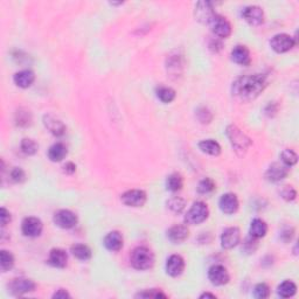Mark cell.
Listing matches in <instances>:
<instances>
[{"label":"cell","instance_id":"obj_1","mask_svg":"<svg viewBox=\"0 0 299 299\" xmlns=\"http://www.w3.org/2000/svg\"><path fill=\"white\" fill-rule=\"evenodd\" d=\"M268 85V76L254 74L242 76L232 84V95L242 101H252L257 98Z\"/></svg>","mask_w":299,"mask_h":299},{"label":"cell","instance_id":"obj_2","mask_svg":"<svg viewBox=\"0 0 299 299\" xmlns=\"http://www.w3.org/2000/svg\"><path fill=\"white\" fill-rule=\"evenodd\" d=\"M225 134H227V137L229 139V142H230L234 151L236 152L240 157L247 153L248 149L251 146L252 142L251 139L249 138L240 128H238V126L234 124L228 125L227 130H225Z\"/></svg>","mask_w":299,"mask_h":299},{"label":"cell","instance_id":"obj_3","mask_svg":"<svg viewBox=\"0 0 299 299\" xmlns=\"http://www.w3.org/2000/svg\"><path fill=\"white\" fill-rule=\"evenodd\" d=\"M154 254L146 247H137L130 255V263L136 270H149L154 265Z\"/></svg>","mask_w":299,"mask_h":299},{"label":"cell","instance_id":"obj_4","mask_svg":"<svg viewBox=\"0 0 299 299\" xmlns=\"http://www.w3.org/2000/svg\"><path fill=\"white\" fill-rule=\"evenodd\" d=\"M209 215L208 206L202 201H197L192 205L185 215V224L189 225H197L207 220Z\"/></svg>","mask_w":299,"mask_h":299},{"label":"cell","instance_id":"obj_5","mask_svg":"<svg viewBox=\"0 0 299 299\" xmlns=\"http://www.w3.org/2000/svg\"><path fill=\"white\" fill-rule=\"evenodd\" d=\"M53 221L56 227L61 229H72L74 228L78 222L77 215L69 209H60L53 217Z\"/></svg>","mask_w":299,"mask_h":299},{"label":"cell","instance_id":"obj_6","mask_svg":"<svg viewBox=\"0 0 299 299\" xmlns=\"http://www.w3.org/2000/svg\"><path fill=\"white\" fill-rule=\"evenodd\" d=\"M44 230V224L40 219L35 217L25 218L21 224V231L26 237H39Z\"/></svg>","mask_w":299,"mask_h":299},{"label":"cell","instance_id":"obj_7","mask_svg":"<svg viewBox=\"0 0 299 299\" xmlns=\"http://www.w3.org/2000/svg\"><path fill=\"white\" fill-rule=\"evenodd\" d=\"M295 46V39L291 35L285 34V33H280L276 34L270 40V47L274 52L282 54V53H287L292 49Z\"/></svg>","mask_w":299,"mask_h":299},{"label":"cell","instance_id":"obj_8","mask_svg":"<svg viewBox=\"0 0 299 299\" xmlns=\"http://www.w3.org/2000/svg\"><path fill=\"white\" fill-rule=\"evenodd\" d=\"M194 15L197 21L204 25H209L212 22V20L215 18L217 13H215L214 8H213L212 2L209 1H199L195 5Z\"/></svg>","mask_w":299,"mask_h":299},{"label":"cell","instance_id":"obj_9","mask_svg":"<svg viewBox=\"0 0 299 299\" xmlns=\"http://www.w3.org/2000/svg\"><path fill=\"white\" fill-rule=\"evenodd\" d=\"M209 26H211V29L214 33V35H217L220 39H227L232 33L231 24L222 15H215V18L212 20Z\"/></svg>","mask_w":299,"mask_h":299},{"label":"cell","instance_id":"obj_10","mask_svg":"<svg viewBox=\"0 0 299 299\" xmlns=\"http://www.w3.org/2000/svg\"><path fill=\"white\" fill-rule=\"evenodd\" d=\"M146 193L142 189H130V191H126L125 193L122 194L121 200L123 204L128 207H134L138 208L145 205L146 202Z\"/></svg>","mask_w":299,"mask_h":299},{"label":"cell","instance_id":"obj_11","mask_svg":"<svg viewBox=\"0 0 299 299\" xmlns=\"http://www.w3.org/2000/svg\"><path fill=\"white\" fill-rule=\"evenodd\" d=\"M208 280L215 287H222L229 283L230 275L224 265H213L208 270Z\"/></svg>","mask_w":299,"mask_h":299},{"label":"cell","instance_id":"obj_12","mask_svg":"<svg viewBox=\"0 0 299 299\" xmlns=\"http://www.w3.org/2000/svg\"><path fill=\"white\" fill-rule=\"evenodd\" d=\"M35 288L36 284L34 283V281L24 277L14 278V280H12L11 283H9V291L14 296H22L29 294V292L34 291Z\"/></svg>","mask_w":299,"mask_h":299},{"label":"cell","instance_id":"obj_13","mask_svg":"<svg viewBox=\"0 0 299 299\" xmlns=\"http://www.w3.org/2000/svg\"><path fill=\"white\" fill-rule=\"evenodd\" d=\"M240 241H241V231L237 227H230L224 229L220 237L221 247L225 249V250H230V249L235 248L236 245H238V243H240Z\"/></svg>","mask_w":299,"mask_h":299},{"label":"cell","instance_id":"obj_14","mask_svg":"<svg viewBox=\"0 0 299 299\" xmlns=\"http://www.w3.org/2000/svg\"><path fill=\"white\" fill-rule=\"evenodd\" d=\"M185 260L180 255H171L166 261V274L171 277H179L185 270Z\"/></svg>","mask_w":299,"mask_h":299},{"label":"cell","instance_id":"obj_15","mask_svg":"<svg viewBox=\"0 0 299 299\" xmlns=\"http://www.w3.org/2000/svg\"><path fill=\"white\" fill-rule=\"evenodd\" d=\"M219 207L224 214H235L238 211V207H240V201H238L237 195L234 193H225L221 195L220 200H219Z\"/></svg>","mask_w":299,"mask_h":299},{"label":"cell","instance_id":"obj_16","mask_svg":"<svg viewBox=\"0 0 299 299\" xmlns=\"http://www.w3.org/2000/svg\"><path fill=\"white\" fill-rule=\"evenodd\" d=\"M242 16L251 26H260L264 22V12L260 6H248L242 12Z\"/></svg>","mask_w":299,"mask_h":299},{"label":"cell","instance_id":"obj_17","mask_svg":"<svg viewBox=\"0 0 299 299\" xmlns=\"http://www.w3.org/2000/svg\"><path fill=\"white\" fill-rule=\"evenodd\" d=\"M289 174V167L281 162H274L269 166V168L265 172V179L270 182H278L287 178Z\"/></svg>","mask_w":299,"mask_h":299},{"label":"cell","instance_id":"obj_18","mask_svg":"<svg viewBox=\"0 0 299 299\" xmlns=\"http://www.w3.org/2000/svg\"><path fill=\"white\" fill-rule=\"evenodd\" d=\"M42 122H44L45 128L56 137H60L66 132V125L63 124L61 119L55 117L54 115H45L44 118H42Z\"/></svg>","mask_w":299,"mask_h":299},{"label":"cell","instance_id":"obj_19","mask_svg":"<svg viewBox=\"0 0 299 299\" xmlns=\"http://www.w3.org/2000/svg\"><path fill=\"white\" fill-rule=\"evenodd\" d=\"M189 236V230L186 225L182 224H177L171 227L167 230V238L172 243L174 244H180L187 240Z\"/></svg>","mask_w":299,"mask_h":299},{"label":"cell","instance_id":"obj_20","mask_svg":"<svg viewBox=\"0 0 299 299\" xmlns=\"http://www.w3.org/2000/svg\"><path fill=\"white\" fill-rule=\"evenodd\" d=\"M16 87L21 89H27L32 87L33 83L35 81V74L34 72L31 69H24V71H20L15 73L14 77H13Z\"/></svg>","mask_w":299,"mask_h":299},{"label":"cell","instance_id":"obj_21","mask_svg":"<svg viewBox=\"0 0 299 299\" xmlns=\"http://www.w3.org/2000/svg\"><path fill=\"white\" fill-rule=\"evenodd\" d=\"M48 263L54 268H66L68 263V255L63 249L54 248L49 251L48 255Z\"/></svg>","mask_w":299,"mask_h":299},{"label":"cell","instance_id":"obj_22","mask_svg":"<svg viewBox=\"0 0 299 299\" xmlns=\"http://www.w3.org/2000/svg\"><path fill=\"white\" fill-rule=\"evenodd\" d=\"M123 243H124V240H123L122 234L119 231H110L104 237V241H103L104 247L112 252L121 250L123 248Z\"/></svg>","mask_w":299,"mask_h":299},{"label":"cell","instance_id":"obj_23","mask_svg":"<svg viewBox=\"0 0 299 299\" xmlns=\"http://www.w3.org/2000/svg\"><path fill=\"white\" fill-rule=\"evenodd\" d=\"M231 60L240 66H249L251 62L250 52L245 46L237 45L231 51Z\"/></svg>","mask_w":299,"mask_h":299},{"label":"cell","instance_id":"obj_24","mask_svg":"<svg viewBox=\"0 0 299 299\" xmlns=\"http://www.w3.org/2000/svg\"><path fill=\"white\" fill-rule=\"evenodd\" d=\"M202 153H206L212 157H218L221 153V146L215 139H204L198 144Z\"/></svg>","mask_w":299,"mask_h":299},{"label":"cell","instance_id":"obj_25","mask_svg":"<svg viewBox=\"0 0 299 299\" xmlns=\"http://www.w3.org/2000/svg\"><path fill=\"white\" fill-rule=\"evenodd\" d=\"M267 232H268V224L264 220L257 218L251 221L250 229H249V234H250L251 237L258 240V238L264 237L265 235H267Z\"/></svg>","mask_w":299,"mask_h":299},{"label":"cell","instance_id":"obj_26","mask_svg":"<svg viewBox=\"0 0 299 299\" xmlns=\"http://www.w3.org/2000/svg\"><path fill=\"white\" fill-rule=\"evenodd\" d=\"M67 148L63 143H55L48 150V159L53 162H60L67 155Z\"/></svg>","mask_w":299,"mask_h":299},{"label":"cell","instance_id":"obj_27","mask_svg":"<svg viewBox=\"0 0 299 299\" xmlns=\"http://www.w3.org/2000/svg\"><path fill=\"white\" fill-rule=\"evenodd\" d=\"M71 252L74 257L79 261H88L90 260L92 256L91 249L85 244H74L72 245Z\"/></svg>","mask_w":299,"mask_h":299},{"label":"cell","instance_id":"obj_28","mask_svg":"<svg viewBox=\"0 0 299 299\" xmlns=\"http://www.w3.org/2000/svg\"><path fill=\"white\" fill-rule=\"evenodd\" d=\"M297 292V287L292 281H284L277 287V295L282 298H290L294 297Z\"/></svg>","mask_w":299,"mask_h":299},{"label":"cell","instance_id":"obj_29","mask_svg":"<svg viewBox=\"0 0 299 299\" xmlns=\"http://www.w3.org/2000/svg\"><path fill=\"white\" fill-rule=\"evenodd\" d=\"M182 186H184V179L179 173H172L166 179V188L169 192L175 193V192L181 191Z\"/></svg>","mask_w":299,"mask_h":299},{"label":"cell","instance_id":"obj_30","mask_svg":"<svg viewBox=\"0 0 299 299\" xmlns=\"http://www.w3.org/2000/svg\"><path fill=\"white\" fill-rule=\"evenodd\" d=\"M182 68H184V61H182V56L180 55H171L167 59V71L172 75L181 74Z\"/></svg>","mask_w":299,"mask_h":299},{"label":"cell","instance_id":"obj_31","mask_svg":"<svg viewBox=\"0 0 299 299\" xmlns=\"http://www.w3.org/2000/svg\"><path fill=\"white\" fill-rule=\"evenodd\" d=\"M15 260L14 256L12 255V252L7 250H1L0 251V269L2 272L9 271L11 269L14 267Z\"/></svg>","mask_w":299,"mask_h":299},{"label":"cell","instance_id":"obj_32","mask_svg":"<svg viewBox=\"0 0 299 299\" xmlns=\"http://www.w3.org/2000/svg\"><path fill=\"white\" fill-rule=\"evenodd\" d=\"M32 114L27 109H19L15 112V123L16 125L21 126V128H27L32 124Z\"/></svg>","mask_w":299,"mask_h":299},{"label":"cell","instance_id":"obj_33","mask_svg":"<svg viewBox=\"0 0 299 299\" xmlns=\"http://www.w3.org/2000/svg\"><path fill=\"white\" fill-rule=\"evenodd\" d=\"M157 97L160 99L162 103L168 104V103L173 102L175 97H177V92H175L174 89L169 87H160L157 89Z\"/></svg>","mask_w":299,"mask_h":299},{"label":"cell","instance_id":"obj_34","mask_svg":"<svg viewBox=\"0 0 299 299\" xmlns=\"http://www.w3.org/2000/svg\"><path fill=\"white\" fill-rule=\"evenodd\" d=\"M20 149L26 155H34L39 150V145L34 139L32 138H24L20 144Z\"/></svg>","mask_w":299,"mask_h":299},{"label":"cell","instance_id":"obj_35","mask_svg":"<svg viewBox=\"0 0 299 299\" xmlns=\"http://www.w3.org/2000/svg\"><path fill=\"white\" fill-rule=\"evenodd\" d=\"M166 204H167V208L169 209V211L173 212V213H177V214L181 213L186 207V200L181 197L169 198Z\"/></svg>","mask_w":299,"mask_h":299},{"label":"cell","instance_id":"obj_36","mask_svg":"<svg viewBox=\"0 0 299 299\" xmlns=\"http://www.w3.org/2000/svg\"><path fill=\"white\" fill-rule=\"evenodd\" d=\"M281 160L282 164H284L287 167H292L297 164L298 155L295 151H292L290 149H285L281 153Z\"/></svg>","mask_w":299,"mask_h":299},{"label":"cell","instance_id":"obj_37","mask_svg":"<svg viewBox=\"0 0 299 299\" xmlns=\"http://www.w3.org/2000/svg\"><path fill=\"white\" fill-rule=\"evenodd\" d=\"M136 298H154V299H159V298H167V295L164 294L161 290H158V289H148V290H143L139 291L138 294H136L135 296Z\"/></svg>","mask_w":299,"mask_h":299},{"label":"cell","instance_id":"obj_38","mask_svg":"<svg viewBox=\"0 0 299 299\" xmlns=\"http://www.w3.org/2000/svg\"><path fill=\"white\" fill-rule=\"evenodd\" d=\"M198 193L200 194H209L215 189V182L211 178H205L199 182Z\"/></svg>","mask_w":299,"mask_h":299},{"label":"cell","instance_id":"obj_39","mask_svg":"<svg viewBox=\"0 0 299 299\" xmlns=\"http://www.w3.org/2000/svg\"><path fill=\"white\" fill-rule=\"evenodd\" d=\"M270 296V288L267 283L257 284L254 289V297L258 299L268 298Z\"/></svg>","mask_w":299,"mask_h":299},{"label":"cell","instance_id":"obj_40","mask_svg":"<svg viewBox=\"0 0 299 299\" xmlns=\"http://www.w3.org/2000/svg\"><path fill=\"white\" fill-rule=\"evenodd\" d=\"M280 194L285 201H294L296 197H297V193H296L295 188L289 185H285L280 189Z\"/></svg>","mask_w":299,"mask_h":299},{"label":"cell","instance_id":"obj_41","mask_svg":"<svg viewBox=\"0 0 299 299\" xmlns=\"http://www.w3.org/2000/svg\"><path fill=\"white\" fill-rule=\"evenodd\" d=\"M197 117L202 124H208V123H211V121L213 119V115L207 108H204V106H202V108L198 109Z\"/></svg>","mask_w":299,"mask_h":299},{"label":"cell","instance_id":"obj_42","mask_svg":"<svg viewBox=\"0 0 299 299\" xmlns=\"http://www.w3.org/2000/svg\"><path fill=\"white\" fill-rule=\"evenodd\" d=\"M11 179L12 181L16 182V184H21V182H24L26 180V173L25 171L22 168L20 167H14L11 171Z\"/></svg>","mask_w":299,"mask_h":299},{"label":"cell","instance_id":"obj_43","mask_svg":"<svg viewBox=\"0 0 299 299\" xmlns=\"http://www.w3.org/2000/svg\"><path fill=\"white\" fill-rule=\"evenodd\" d=\"M256 249H257V241H256V238L250 236L244 241L242 250H243L244 252H247V254H254V252L256 251Z\"/></svg>","mask_w":299,"mask_h":299},{"label":"cell","instance_id":"obj_44","mask_svg":"<svg viewBox=\"0 0 299 299\" xmlns=\"http://www.w3.org/2000/svg\"><path fill=\"white\" fill-rule=\"evenodd\" d=\"M12 220V215L9 211H7L5 207H2L0 209V222H1V227L4 228L7 225L9 222Z\"/></svg>","mask_w":299,"mask_h":299},{"label":"cell","instance_id":"obj_45","mask_svg":"<svg viewBox=\"0 0 299 299\" xmlns=\"http://www.w3.org/2000/svg\"><path fill=\"white\" fill-rule=\"evenodd\" d=\"M278 111V104L276 102H270L267 105V108H265V115L269 116V117H272V116H275L277 114Z\"/></svg>","mask_w":299,"mask_h":299},{"label":"cell","instance_id":"obj_46","mask_svg":"<svg viewBox=\"0 0 299 299\" xmlns=\"http://www.w3.org/2000/svg\"><path fill=\"white\" fill-rule=\"evenodd\" d=\"M53 298L54 299H66V298H71V295H69V292L67 290H65V289H59V290H56L54 292Z\"/></svg>","mask_w":299,"mask_h":299},{"label":"cell","instance_id":"obj_47","mask_svg":"<svg viewBox=\"0 0 299 299\" xmlns=\"http://www.w3.org/2000/svg\"><path fill=\"white\" fill-rule=\"evenodd\" d=\"M209 48H211L212 52L218 53L219 51H221V49H222V44L220 41H219V40L215 39V40H213L211 44H209Z\"/></svg>","mask_w":299,"mask_h":299},{"label":"cell","instance_id":"obj_48","mask_svg":"<svg viewBox=\"0 0 299 299\" xmlns=\"http://www.w3.org/2000/svg\"><path fill=\"white\" fill-rule=\"evenodd\" d=\"M76 171V165L74 162H67L65 166H63V172L67 174H73L75 173Z\"/></svg>","mask_w":299,"mask_h":299},{"label":"cell","instance_id":"obj_49","mask_svg":"<svg viewBox=\"0 0 299 299\" xmlns=\"http://www.w3.org/2000/svg\"><path fill=\"white\" fill-rule=\"evenodd\" d=\"M200 298H217V296L213 295V294H209V292H205V294L200 295Z\"/></svg>","mask_w":299,"mask_h":299}]
</instances>
